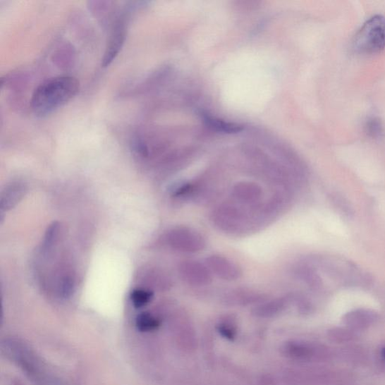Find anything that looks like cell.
I'll use <instances>...</instances> for the list:
<instances>
[{
    "instance_id": "6da1fadb",
    "label": "cell",
    "mask_w": 385,
    "mask_h": 385,
    "mask_svg": "<svg viewBox=\"0 0 385 385\" xmlns=\"http://www.w3.org/2000/svg\"><path fill=\"white\" fill-rule=\"evenodd\" d=\"M80 84L72 76L51 78L34 90L30 106L34 114L45 117L61 108L79 92Z\"/></svg>"
},
{
    "instance_id": "7a4b0ae2",
    "label": "cell",
    "mask_w": 385,
    "mask_h": 385,
    "mask_svg": "<svg viewBox=\"0 0 385 385\" xmlns=\"http://www.w3.org/2000/svg\"><path fill=\"white\" fill-rule=\"evenodd\" d=\"M262 207L254 206L252 211L244 207L223 204L213 211L212 219L219 230L230 234H240L250 231L258 220L264 217Z\"/></svg>"
},
{
    "instance_id": "3957f363",
    "label": "cell",
    "mask_w": 385,
    "mask_h": 385,
    "mask_svg": "<svg viewBox=\"0 0 385 385\" xmlns=\"http://www.w3.org/2000/svg\"><path fill=\"white\" fill-rule=\"evenodd\" d=\"M385 48V18L381 16L369 18L356 34L353 49L361 54H377Z\"/></svg>"
},
{
    "instance_id": "277c9868",
    "label": "cell",
    "mask_w": 385,
    "mask_h": 385,
    "mask_svg": "<svg viewBox=\"0 0 385 385\" xmlns=\"http://www.w3.org/2000/svg\"><path fill=\"white\" fill-rule=\"evenodd\" d=\"M166 242L175 250L188 254L200 252L207 247L205 237L188 226H178L169 231Z\"/></svg>"
},
{
    "instance_id": "5b68a950",
    "label": "cell",
    "mask_w": 385,
    "mask_h": 385,
    "mask_svg": "<svg viewBox=\"0 0 385 385\" xmlns=\"http://www.w3.org/2000/svg\"><path fill=\"white\" fill-rule=\"evenodd\" d=\"M178 269L180 277L190 286L206 287L212 282V274L206 263L187 259L180 263Z\"/></svg>"
},
{
    "instance_id": "8992f818",
    "label": "cell",
    "mask_w": 385,
    "mask_h": 385,
    "mask_svg": "<svg viewBox=\"0 0 385 385\" xmlns=\"http://www.w3.org/2000/svg\"><path fill=\"white\" fill-rule=\"evenodd\" d=\"M127 18L124 16L117 17L113 22L110 35L107 42L106 51L102 66L107 67L118 55L127 37Z\"/></svg>"
},
{
    "instance_id": "52a82bcc",
    "label": "cell",
    "mask_w": 385,
    "mask_h": 385,
    "mask_svg": "<svg viewBox=\"0 0 385 385\" xmlns=\"http://www.w3.org/2000/svg\"><path fill=\"white\" fill-rule=\"evenodd\" d=\"M206 264L212 274L226 281H236L243 276V271L239 266L228 257L219 255L208 257L206 259Z\"/></svg>"
},
{
    "instance_id": "ba28073f",
    "label": "cell",
    "mask_w": 385,
    "mask_h": 385,
    "mask_svg": "<svg viewBox=\"0 0 385 385\" xmlns=\"http://www.w3.org/2000/svg\"><path fill=\"white\" fill-rule=\"evenodd\" d=\"M231 192L233 198L245 206H255L263 197V189L254 183H237Z\"/></svg>"
},
{
    "instance_id": "9c48e42d",
    "label": "cell",
    "mask_w": 385,
    "mask_h": 385,
    "mask_svg": "<svg viewBox=\"0 0 385 385\" xmlns=\"http://www.w3.org/2000/svg\"><path fill=\"white\" fill-rule=\"evenodd\" d=\"M27 190V186L23 183H14L8 186L1 196V209L8 211L13 209L25 197Z\"/></svg>"
},
{
    "instance_id": "30bf717a",
    "label": "cell",
    "mask_w": 385,
    "mask_h": 385,
    "mask_svg": "<svg viewBox=\"0 0 385 385\" xmlns=\"http://www.w3.org/2000/svg\"><path fill=\"white\" fill-rule=\"evenodd\" d=\"M264 295L262 293L249 288H236L231 291L225 297V300L234 303H250L264 300Z\"/></svg>"
},
{
    "instance_id": "8fae6325",
    "label": "cell",
    "mask_w": 385,
    "mask_h": 385,
    "mask_svg": "<svg viewBox=\"0 0 385 385\" xmlns=\"http://www.w3.org/2000/svg\"><path fill=\"white\" fill-rule=\"evenodd\" d=\"M204 121L212 129L226 133H236L243 130L244 128L240 124L226 122L219 118H212L208 115L203 116Z\"/></svg>"
},
{
    "instance_id": "7c38bea8",
    "label": "cell",
    "mask_w": 385,
    "mask_h": 385,
    "mask_svg": "<svg viewBox=\"0 0 385 385\" xmlns=\"http://www.w3.org/2000/svg\"><path fill=\"white\" fill-rule=\"evenodd\" d=\"M60 224L58 222L52 223L45 233L42 246V252L44 256L49 254L56 242L59 240Z\"/></svg>"
},
{
    "instance_id": "4fadbf2b",
    "label": "cell",
    "mask_w": 385,
    "mask_h": 385,
    "mask_svg": "<svg viewBox=\"0 0 385 385\" xmlns=\"http://www.w3.org/2000/svg\"><path fill=\"white\" fill-rule=\"evenodd\" d=\"M161 322L149 312H142L135 319V326L140 332H151L157 329Z\"/></svg>"
},
{
    "instance_id": "5bb4252c",
    "label": "cell",
    "mask_w": 385,
    "mask_h": 385,
    "mask_svg": "<svg viewBox=\"0 0 385 385\" xmlns=\"http://www.w3.org/2000/svg\"><path fill=\"white\" fill-rule=\"evenodd\" d=\"M154 298V293L146 289H135L132 291L130 299L133 307L137 309L144 307L149 304Z\"/></svg>"
},
{
    "instance_id": "9a60e30c",
    "label": "cell",
    "mask_w": 385,
    "mask_h": 385,
    "mask_svg": "<svg viewBox=\"0 0 385 385\" xmlns=\"http://www.w3.org/2000/svg\"><path fill=\"white\" fill-rule=\"evenodd\" d=\"M288 298H279L265 303L257 309V312L260 315L275 314L286 307Z\"/></svg>"
},
{
    "instance_id": "2e32d148",
    "label": "cell",
    "mask_w": 385,
    "mask_h": 385,
    "mask_svg": "<svg viewBox=\"0 0 385 385\" xmlns=\"http://www.w3.org/2000/svg\"><path fill=\"white\" fill-rule=\"evenodd\" d=\"M75 280L71 274L61 277L59 286L60 296L63 299L70 298L75 291Z\"/></svg>"
},
{
    "instance_id": "e0dca14e",
    "label": "cell",
    "mask_w": 385,
    "mask_h": 385,
    "mask_svg": "<svg viewBox=\"0 0 385 385\" xmlns=\"http://www.w3.org/2000/svg\"><path fill=\"white\" fill-rule=\"evenodd\" d=\"M367 133L373 138L380 137L383 132L382 126L378 120L372 119L367 123Z\"/></svg>"
},
{
    "instance_id": "ac0fdd59",
    "label": "cell",
    "mask_w": 385,
    "mask_h": 385,
    "mask_svg": "<svg viewBox=\"0 0 385 385\" xmlns=\"http://www.w3.org/2000/svg\"><path fill=\"white\" fill-rule=\"evenodd\" d=\"M218 331L219 334L229 341H233L236 336V331L233 328L228 324H222L218 326Z\"/></svg>"
},
{
    "instance_id": "d6986e66",
    "label": "cell",
    "mask_w": 385,
    "mask_h": 385,
    "mask_svg": "<svg viewBox=\"0 0 385 385\" xmlns=\"http://www.w3.org/2000/svg\"><path fill=\"white\" fill-rule=\"evenodd\" d=\"M381 356L382 359L385 361V347L381 349Z\"/></svg>"
}]
</instances>
